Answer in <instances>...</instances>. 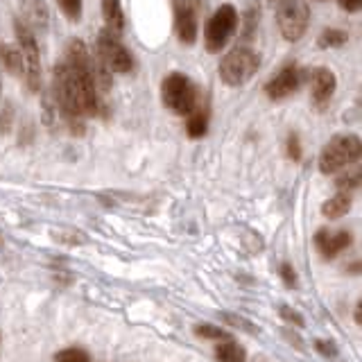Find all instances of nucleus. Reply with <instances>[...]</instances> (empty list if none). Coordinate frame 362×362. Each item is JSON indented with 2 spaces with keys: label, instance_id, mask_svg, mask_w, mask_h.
Returning <instances> with one entry per match:
<instances>
[{
  "label": "nucleus",
  "instance_id": "nucleus-1",
  "mask_svg": "<svg viewBox=\"0 0 362 362\" xmlns=\"http://www.w3.org/2000/svg\"><path fill=\"white\" fill-rule=\"evenodd\" d=\"M52 84H54L57 105H59L64 120L71 124L73 132L82 134V122H84L82 118L86 116V111H84V102H82V93H79V86L75 82L71 68L66 66V62L57 64L54 75H52Z\"/></svg>",
  "mask_w": 362,
  "mask_h": 362
},
{
  "label": "nucleus",
  "instance_id": "nucleus-2",
  "mask_svg": "<svg viewBox=\"0 0 362 362\" xmlns=\"http://www.w3.org/2000/svg\"><path fill=\"white\" fill-rule=\"evenodd\" d=\"M161 102L165 109L177 113V116H188L202 102V95L188 75L170 73L161 84Z\"/></svg>",
  "mask_w": 362,
  "mask_h": 362
},
{
  "label": "nucleus",
  "instance_id": "nucleus-3",
  "mask_svg": "<svg viewBox=\"0 0 362 362\" xmlns=\"http://www.w3.org/2000/svg\"><path fill=\"white\" fill-rule=\"evenodd\" d=\"M362 145L356 134H337L324 145L320 154V170L322 175H335L339 170L349 168L360 158Z\"/></svg>",
  "mask_w": 362,
  "mask_h": 362
},
{
  "label": "nucleus",
  "instance_id": "nucleus-4",
  "mask_svg": "<svg viewBox=\"0 0 362 362\" xmlns=\"http://www.w3.org/2000/svg\"><path fill=\"white\" fill-rule=\"evenodd\" d=\"M258 54L249 48V45H235L233 50H229L218 66L220 79L226 86H243L252 79L258 71Z\"/></svg>",
  "mask_w": 362,
  "mask_h": 362
},
{
  "label": "nucleus",
  "instance_id": "nucleus-5",
  "mask_svg": "<svg viewBox=\"0 0 362 362\" xmlns=\"http://www.w3.org/2000/svg\"><path fill=\"white\" fill-rule=\"evenodd\" d=\"M276 25L286 41H299L310 25V9L305 0H276Z\"/></svg>",
  "mask_w": 362,
  "mask_h": 362
},
{
  "label": "nucleus",
  "instance_id": "nucleus-6",
  "mask_svg": "<svg viewBox=\"0 0 362 362\" xmlns=\"http://www.w3.org/2000/svg\"><path fill=\"white\" fill-rule=\"evenodd\" d=\"M238 30V9L233 5H220V9L213 11V16L206 21L204 28V43H206L209 52H220L226 48V43Z\"/></svg>",
  "mask_w": 362,
  "mask_h": 362
},
{
  "label": "nucleus",
  "instance_id": "nucleus-7",
  "mask_svg": "<svg viewBox=\"0 0 362 362\" xmlns=\"http://www.w3.org/2000/svg\"><path fill=\"white\" fill-rule=\"evenodd\" d=\"M16 45L23 54V64H25V82L32 93H37L41 86V54L34 34L28 25L16 21Z\"/></svg>",
  "mask_w": 362,
  "mask_h": 362
},
{
  "label": "nucleus",
  "instance_id": "nucleus-8",
  "mask_svg": "<svg viewBox=\"0 0 362 362\" xmlns=\"http://www.w3.org/2000/svg\"><path fill=\"white\" fill-rule=\"evenodd\" d=\"M98 59L109 73H129L132 71V54L120 43L118 37L109 32H102L98 39Z\"/></svg>",
  "mask_w": 362,
  "mask_h": 362
},
{
  "label": "nucleus",
  "instance_id": "nucleus-9",
  "mask_svg": "<svg viewBox=\"0 0 362 362\" xmlns=\"http://www.w3.org/2000/svg\"><path fill=\"white\" fill-rule=\"evenodd\" d=\"M204 7V0H181L175 14V28L181 43L192 45L197 41L199 28V9Z\"/></svg>",
  "mask_w": 362,
  "mask_h": 362
},
{
  "label": "nucleus",
  "instance_id": "nucleus-10",
  "mask_svg": "<svg viewBox=\"0 0 362 362\" xmlns=\"http://www.w3.org/2000/svg\"><path fill=\"white\" fill-rule=\"evenodd\" d=\"M335 88H337V77L331 68L317 66L310 73V100L317 111H324L328 105H331Z\"/></svg>",
  "mask_w": 362,
  "mask_h": 362
},
{
  "label": "nucleus",
  "instance_id": "nucleus-11",
  "mask_svg": "<svg viewBox=\"0 0 362 362\" xmlns=\"http://www.w3.org/2000/svg\"><path fill=\"white\" fill-rule=\"evenodd\" d=\"M299 82H301V77H299L297 66L290 64L286 68H281V71L265 84V93H267L269 100H274V102L276 100H286L299 88Z\"/></svg>",
  "mask_w": 362,
  "mask_h": 362
},
{
  "label": "nucleus",
  "instance_id": "nucleus-12",
  "mask_svg": "<svg viewBox=\"0 0 362 362\" xmlns=\"http://www.w3.org/2000/svg\"><path fill=\"white\" fill-rule=\"evenodd\" d=\"M315 245L320 249V254L324 258H335L342 249L351 245V233L349 231H328L320 229L315 235Z\"/></svg>",
  "mask_w": 362,
  "mask_h": 362
},
{
  "label": "nucleus",
  "instance_id": "nucleus-13",
  "mask_svg": "<svg viewBox=\"0 0 362 362\" xmlns=\"http://www.w3.org/2000/svg\"><path fill=\"white\" fill-rule=\"evenodd\" d=\"M21 16L23 25H28L30 30H45L50 21V11L45 0H21Z\"/></svg>",
  "mask_w": 362,
  "mask_h": 362
},
{
  "label": "nucleus",
  "instance_id": "nucleus-14",
  "mask_svg": "<svg viewBox=\"0 0 362 362\" xmlns=\"http://www.w3.org/2000/svg\"><path fill=\"white\" fill-rule=\"evenodd\" d=\"M102 18H105V32L120 39L124 30V11L120 0H102Z\"/></svg>",
  "mask_w": 362,
  "mask_h": 362
},
{
  "label": "nucleus",
  "instance_id": "nucleus-15",
  "mask_svg": "<svg viewBox=\"0 0 362 362\" xmlns=\"http://www.w3.org/2000/svg\"><path fill=\"white\" fill-rule=\"evenodd\" d=\"M0 64L14 77H25V64H23V54L18 45L14 43H0Z\"/></svg>",
  "mask_w": 362,
  "mask_h": 362
},
{
  "label": "nucleus",
  "instance_id": "nucleus-16",
  "mask_svg": "<svg viewBox=\"0 0 362 362\" xmlns=\"http://www.w3.org/2000/svg\"><path fill=\"white\" fill-rule=\"evenodd\" d=\"M186 118H188L186 120V132H188L190 139H202V136L206 134V129H209V109H206V105H204V100L188 113Z\"/></svg>",
  "mask_w": 362,
  "mask_h": 362
},
{
  "label": "nucleus",
  "instance_id": "nucleus-17",
  "mask_svg": "<svg viewBox=\"0 0 362 362\" xmlns=\"http://www.w3.org/2000/svg\"><path fill=\"white\" fill-rule=\"evenodd\" d=\"M215 358H218V362H247L245 349L238 346L229 337L218 339V344H215Z\"/></svg>",
  "mask_w": 362,
  "mask_h": 362
},
{
  "label": "nucleus",
  "instance_id": "nucleus-18",
  "mask_svg": "<svg viewBox=\"0 0 362 362\" xmlns=\"http://www.w3.org/2000/svg\"><path fill=\"white\" fill-rule=\"evenodd\" d=\"M349 209H351V195H349V192L339 190L337 195H333L328 202H324L322 213H324V218H328V220H339L342 215L349 213Z\"/></svg>",
  "mask_w": 362,
  "mask_h": 362
},
{
  "label": "nucleus",
  "instance_id": "nucleus-19",
  "mask_svg": "<svg viewBox=\"0 0 362 362\" xmlns=\"http://www.w3.org/2000/svg\"><path fill=\"white\" fill-rule=\"evenodd\" d=\"M349 41V34L337 30V28H328L320 34V39H317V45H320L322 50H328V48H339V45H344Z\"/></svg>",
  "mask_w": 362,
  "mask_h": 362
},
{
  "label": "nucleus",
  "instance_id": "nucleus-20",
  "mask_svg": "<svg viewBox=\"0 0 362 362\" xmlns=\"http://www.w3.org/2000/svg\"><path fill=\"white\" fill-rule=\"evenodd\" d=\"M57 3H59V9L64 11V16L68 21H79V18H82V7H84L82 0H57Z\"/></svg>",
  "mask_w": 362,
  "mask_h": 362
},
{
  "label": "nucleus",
  "instance_id": "nucleus-21",
  "mask_svg": "<svg viewBox=\"0 0 362 362\" xmlns=\"http://www.w3.org/2000/svg\"><path fill=\"white\" fill-rule=\"evenodd\" d=\"M54 362H90L88 354L84 349H64L54 356Z\"/></svg>",
  "mask_w": 362,
  "mask_h": 362
},
{
  "label": "nucleus",
  "instance_id": "nucleus-22",
  "mask_svg": "<svg viewBox=\"0 0 362 362\" xmlns=\"http://www.w3.org/2000/svg\"><path fill=\"white\" fill-rule=\"evenodd\" d=\"M195 335H199V337H204V339H224V337H229V333L226 331H222L220 326H213V324H197L195 326Z\"/></svg>",
  "mask_w": 362,
  "mask_h": 362
},
{
  "label": "nucleus",
  "instance_id": "nucleus-23",
  "mask_svg": "<svg viewBox=\"0 0 362 362\" xmlns=\"http://www.w3.org/2000/svg\"><path fill=\"white\" fill-rule=\"evenodd\" d=\"M335 184H337V188L342 190V192L356 190V188L360 186V170H354V173H344V175H339Z\"/></svg>",
  "mask_w": 362,
  "mask_h": 362
},
{
  "label": "nucleus",
  "instance_id": "nucleus-24",
  "mask_svg": "<svg viewBox=\"0 0 362 362\" xmlns=\"http://www.w3.org/2000/svg\"><path fill=\"white\" fill-rule=\"evenodd\" d=\"M222 317H224L226 324H235L238 328H243V331H247V333H256L254 324H249L247 320H243V317H235V315H222Z\"/></svg>",
  "mask_w": 362,
  "mask_h": 362
},
{
  "label": "nucleus",
  "instance_id": "nucleus-25",
  "mask_svg": "<svg viewBox=\"0 0 362 362\" xmlns=\"http://www.w3.org/2000/svg\"><path fill=\"white\" fill-rule=\"evenodd\" d=\"M281 279H283V283H286L288 288H294V286H297V274H294L292 265H288V263H283V265H281Z\"/></svg>",
  "mask_w": 362,
  "mask_h": 362
},
{
  "label": "nucleus",
  "instance_id": "nucleus-26",
  "mask_svg": "<svg viewBox=\"0 0 362 362\" xmlns=\"http://www.w3.org/2000/svg\"><path fill=\"white\" fill-rule=\"evenodd\" d=\"M281 317H283V320H286V322L294 324V326H303V317H301L299 313L290 310L288 305H281Z\"/></svg>",
  "mask_w": 362,
  "mask_h": 362
},
{
  "label": "nucleus",
  "instance_id": "nucleus-27",
  "mask_svg": "<svg viewBox=\"0 0 362 362\" xmlns=\"http://www.w3.org/2000/svg\"><path fill=\"white\" fill-rule=\"evenodd\" d=\"M288 156L294 158V161H299V158H301V143H299V139L294 134L288 139Z\"/></svg>",
  "mask_w": 362,
  "mask_h": 362
},
{
  "label": "nucleus",
  "instance_id": "nucleus-28",
  "mask_svg": "<svg viewBox=\"0 0 362 362\" xmlns=\"http://www.w3.org/2000/svg\"><path fill=\"white\" fill-rule=\"evenodd\" d=\"M315 346L320 349L324 356H331V358H335V356H337V349H335V344H333V342H324V339H317Z\"/></svg>",
  "mask_w": 362,
  "mask_h": 362
},
{
  "label": "nucleus",
  "instance_id": "nucleus-29",
  "mask_svg": "<svg viewBox=\"0 0 362 362\" xmlns=\"http://www.w3.org/2000/svg\"><path fill=\"white\" fill-rule=\"evenodd\" d=\"M337 5L342 7L344 11H349V14H356V11L360 9L362 0H337Z\"/></svg>",
  "mask_w": 362,
  "mask_h": 362
},
{
  "label": "nucleus",
  "instance_id": "nucleus-30",
  "mask_svg": "<svg viewBox=\"0 0 362 362\" xmlns=\"http://www.w3.org/2000/svg\"><path fill=\"white\" fill-rule=\"evenodd\" d=\"M272 3H274V0H272Z\"/></svg>",
  "mask_w": 362,
  "mask_h": 362
},
{
  "label": "nucleus",
  "instance_id": "nucleus-31",
  "mask_svg": "<svg viewBox=\"0 0 362 362\" xmlns=\"http://www.w3.org/2000/svg\"><path fill=\"white\" fill-rule=\"evenodd\" d=\"M0 90H3V88H0Z\"/></svg>",
  "mask_w": 362,
  "mask_h": 362
}]
</instances>
